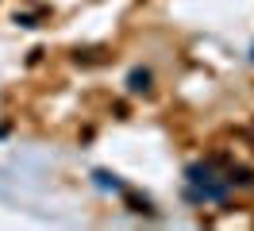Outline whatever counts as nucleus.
I'll list each match as a JSON object with an SVG mask.
<instances>
[{"label":"nucleus","mask_w":254,"mask_h":231,"mask_svg":"<svg viewBox=\"0 0 254 231\" xmlns=\"http://www.w3.org/2000/svg\"><path fill=\"white\" fill-rule=\"evenodd\" d=\"M189 185H192V197L196 200H223L227 197V177H216V169H212V162H192L189 166Z\"/></svg>","instance_id":"1"},{"label":"nucleus","mask_w":254,"mask_h":231,"mask_svg":"<svg viewBox=\"0 0 254 231\" xmlns=\"http://www.w3.org/2000/svg\"><path fill=\"white\" fill-rule=\"evenodd\" d=\"M150 70H131V77H127V89L131 92H150Z\"/></svg>","instance_id":"2"},{"label":"nucleus","mask_w":254,"mask_h":231,"mask_svg":"<svg viewBox=\"0 0 254 231\" xmlns=\"http://www.w3.org/2000/svg\"><path fill=\"white\" fill-rule=\"evenodd\" d=\"M227 185H254V173L247 166H231L227 169Z\"/></svg>","instance_id":"3"},{"label":"nucleus","mask_w":254,"mask_h":231,"mask_svg":"<svg viewBox=\"0 0 254 231\" xmlns=\"http://www.w3.org/2000/svg\"><path fill=\"white\" fill-rule=\"evenodd\" d=\"M251 58H254V54H251Z\"/></svg>","instance_id":"4"}]
</instances>
